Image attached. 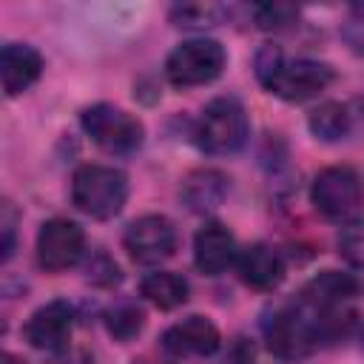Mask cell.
I'll return each instance as SVG.
<instances>
[{"label":"cell","mask_w":364,"mask_h":364,"mask_svg":"<svg viewBox=\"0 0 364 364\" xmlns=\"http://www.w3.org/2000/svg\"><path fill=\"white\" fill-rule=\"evenodd\" d=\"M253 17H256V26L264 28V31H282L287 26L296 23L299 17V9L296 6H287V3H262V6H253Z\"/></svg>","instance_id":"7402d4cb"},{"label":"cell","mask_w":364,"mask_h":364,"mask_svg":"<svg viewBox=\"0 0 364 364\" xmlns=\"http://www.w3.org/2000/svg\"><path fill=\"white\" fill-rule=\"evenodd\" d=\"M85 279H88L91 284H97V287H114V284H119L122 273H119L117 262H114L108 253L94 250L91 259H88V264H85Z\"/></svg>","instance_id":"603a6c76"},{"label":"cell","mask_w":364,"mask_h":364,"mask_svg":"<svg viewBox=\"0 0 364 364\" xmlns=\"http://www.w3.org/2000/svg\"><path fill=\"white\" fill-rule=\"evenodd\" d=\"M256 77L270 94L287 102H304L318 97L333 82V68L327 63L307 57L290 60L282 54V48L264 46L256 54Z\"/></svg>","instance_id":"7a4b0ae2"},{"label":"cell","mask_w":364,"mask_h":364,"mask_svg":"<svg viewBox=\"0 0 364 364\" xmlns=\"http://www.w3.org/2000/svg\"><path fill=\"white\" fill-rule=\"evenodd\" d=\"M80 122H82V131L108 154H134L142 148V139H145L142 122L111 102L88 105L80 114Z\"/></svg>","instance_id":"8992f818"},{"label":"cell","mask_w":364,"mask_h":364,"mask_svg":"<svg viewBox=\"0 0 364 364\" xmlns=\"http://www.w3.org/2000/svg\"><path fill=\"white\" fill-rule=\"evenodd\" d=\"M85 253V233L71 219H48L37 233V264L48 273L74 267Z\"/></svg>","instance_id":"30bf717a"},{"label":"cell","mask_w":364,"mask_h":364,"mask_svg":"<svg viewBox=\"0 0 364 364\" xmlns=\"http://www.w3.org/2000/svg\"><path fill=\"white\" fill-rule=\"evenodd\" d=\"M105 327H108V333H111L117 341H131V338H136V336L142 333V327H145V313H142L136 304L122 301V304H117L114 310L105 313Z\"/></svg>","instance_id":"ffe728a7"},{"label":"cell","mask_w":364,"mask_h":364,"mask_svg":"<svg viewBox=\"0 0 364 364\" xmlns=\"http://www.w3.org/2000/svg\"><path fill=\"white\" fill-rule=\"evenodd\" d=\"M236 270H239V279L247 287H253V290H273L284 279V259L270 245L256 242V245L245 247L236 256Z\"/></svg>","instance_id":"5bb4252c"},{"label":"cell","mask_w":364,"mask_h":364,"mask_svg":"<svg viewBox=\"0 0 364 364\" xmlns=\"http://www.w3.org/2000/svg\"><path fill=\"white\" fill-rule=\"evenodd\" d=\"M176 242L179 239H176L173 222L159 213H145L134 219L122 236L128 256L139 264H156V262L171 259L176 253Z\"/></svg>","instance_id":"9c48e42d"},{"label":"cell","mask_w":364,"mask_h":364,"mask_svg":"<svg viewBox=\"0 0 364 364\" xmlns=\"http://www.w3.org/2000/svg\"><path fill=\"white\" fill-rule=\"evenodd\" d=\"M51 364H94V358L85 353V350H71L65 347L63 353H54V361Z\"/></svg>","instance_id":"d4e9b609"},{"label":"cell","mask_w":364,"mask_h":364,"mask_svg":"<svg viewBox=\"0 0 364 364\" xmlns=\"http://www.w3.org/2000/svg\"><path fill=\"white\" fill-rule=\"evenodd\" d=\"M361 293V282L350 273L324 270L313 276L293 304L310 318L321 344L344 338L355 324V299Z\"/></svg>","instance_id":"6da1fadb"},{"label":"cell","mask_w":364,"mask_h":364,"mask_svg":"<svg viewBox=\"0 0 364 364\" xmlns=\"http://www.w3.org/2000/svg\"><path fill=\"white\" fill-rule=\"evenodd\" d=\"M0 228H3V262H9L14 253V233H17L14 230L17 228V210L9 199L0 205Z\"/></svg>","instance_id":"cb8c5ba5"},{"label":"cell","mask_w":364,"mask_h":364,"mask_svg":"<svg viewBox=\"0 0 364 364\" xmlns=\"http://www.w3.org/2000/svg\"><path fill=\"white\" fill-rule=\"evenodd\" d=\"M228 196V176L216 168H199L185 176L182 182V202L193 213H210L216 210Z\"/></svg>","instance_id":"2e32d148"},{"label":"cell","mask_w":364,"mask_h":364,"mask_svg":"<svg viewBox=\"0 0 364 364\" xmlns=\"http://www.w3.org/2000/svg\"><path fill=\"white\" fill-rule=\"evenodd\" d=\"M71 330H74V307L63 299H54L28 316L23 336L34 350L63 353L71 341Z\"/></svg>","instance_id":"8fae6325"},{"label":"cell","mask_w":364,"mask_h":364,"mask_svg":"<svg viewBox=\"0 0 364 364\" xmlns=\"http://www.w3.org/2000/svg\"><path fill=\"white\" fill-rule=\"evenodd\" d=\"M228 63L225 48L216 40H188L176 46L165 60V77L176 88H193L213 82Z\"/></svg>","instance_id":"52a82bcc"},{"label":"cell","mask_w":364,"mask_h":364,"mask_svg":"<svg viewBox=\"0 0 364 364\" xmlns=\"http://www.w3.org/2000/svg\"><path fill=\"white\" fill-rule=\"evenodd\" d=\"M0 74L6 97H17L31 88L43 74V57L26 43H6L0 51Z\"/></svg>","instance_id":"9a60e30c"},{"label":"cell","mask_w":364,"mask_h":364,"mask_svg":"<svg viewBox=\"0 0 364 364\" xmlns=\"http://www.w3.org/2000/svg\"><path fill=\"white\" fill-rule=\"evenodd\" d=\"M336 247H338V256H341L350 267L364 270V219L344 222L341 230H338Z\"/></svg>","instance_id":"44dd1931"},{"label":"cell","mask_w":364,"mask_h":364,"mask_svg":"<svg viewBox=\"0 0 364 364\" xmlns=\"http://www.w3.org/2000/svg\"><path fill=\"white\" fill-rule=\"evenodd\" d=\"M310 199L324 219L353 222L364 205V188L350 165H330L316 173L310 185Z\"/></svg>","instance_id":"5b68a950"},{"label":"cell","mask_w":364,"mask_h":364,"mask_svg":"<svg viewBox=\"0 0 364 364\" xmlns=\"http://www.w3.org/2000/svg\"><path fill=\"white\" fill-rule=\"evenodd\" d=\"M139 293L159 310H173L179 304L188 301V282L179 276V273H171V270H156V273H148L142 282H139Z\"/></svg>","instance_id":"e0dca14e"},{"label":"cell","mask_w":364,"mask_h":364,"mask_svg":"<svg viewBox=\"0 0 364 364\" xmlns=\"http://www.w3.org/2000/svg\"><path fill=\"white\" fill-rule=\"evenodd\" d=\"M264 341H267V350L279 358H287V361H296V358H304L310 355L321 341H318V333L316 327L310 324V318L290 301L279 310H273L264 324Z\"/></svg>","instance_id":"ba28073f"},{"label":"cell","mask_w":364,"mask_h":364,"mask_svg":"<svg viewBox=\"0 0 364 364\" xmlns=\"http://www.w3.org/2000/svg\"><path fill=\"white\" fill-rule=\"evenodd\" d=\"M247 139V111L236 97H216L196 122V145L208 154H233Z\"/></svg>","instance_id":"277c9868"},{"label":"cell","mask_w":364,"mask_h":364,"mask_svg":"<svg viewBox=\"0 0 364 364\" xmlns=\"http://www.w3.org/2000/svg\"><path fill=\"white\" fill-rule=\"evenodd\" d=\"M128 199V179L108 165H82L71 176V202L91 219H114Z\"/></svg>","instance_id":"3957f363"},{"label":"cell","mask_w":364,"mask_h":364,"mask_svg":"<svg viewBox=\"0 0 364 364\" xmlns=\"http://www.w3.org/2000/svg\"><path fill=\"white\" fill-rule=\"evenodd\" d=\"M236 239L222 222H205L193 236V262L205 276H219L236 262Z\"/></svg>","instance_id":"4fadbf2b"},{"label":"cell","mask_w":364,"mask_h":364,"mask_svg":"<svg viewBox=\"0 0 364 364\" xmlns=\"http://www.w3.org/2000/svg\"><path fill=\"white\" fill-rule=\"evenodd\" d=\"M222 344V336L216 324L205 316H188L176 324H171L162 333L165 353L182 358V355H213Z\"/></svg>","instance_id":"7c38bea8"},{"label":"cell","mask_w":364,"mask_h":364,"mask_svg":"<svg viewBox=\"0 0 364 364\" xmlns=\"http://www.w3.org/2000/svg\"><path fill=\"white\" fill-rule=\"evenodd\" d=\"M307 125L318 139L336 142V139H344L350 134V111H347V105L330 100V102H321L318 108L310 111Z\"/></svg>","instance_id":"ac0fdd59"},{"label":"cell","mask_w":364,"mask_h":364,"mask_svg":"<svg viewBox=\"0 0 364 364\" xmlns=\"http://www.w3.org/2000/svg\"><path fill=\"white\" fill-rule=\"evenodd\" d=\"M0 364H23L20 358H14L11 353H3V358H0Z\"/></svg>","instance_id":"484cf974"},{"label":"cell","mask_w":364,"mask_h":364,"mask_svg":"<svg viewBox=\"0 0 364 364\" xmlns=\"http://www.w3.org/2000/svg\"><path fill=\"white\" fill-rule=\"evenodd\" d=\"M225 14L228 9L219 3H185L171 9V20L179 28H213L222 23Z\"/></svg>","instance_id":"d6986e66"}]
</instances>
